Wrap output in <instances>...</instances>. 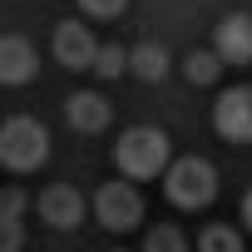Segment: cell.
Instances as JSON below:
<instances>
[{
	"label": "cell",
	"instance_id": "cell-1",
	"mask_svg": "<svg viewBox=\"0 0 252 252\" xmlns=\"http://www.w3.org/2000/svg\"><path fill=\"white\" fill-rule=\"evenodd\" d=\"M114 168H119L124 178H163V173L173 168L168 134H163V129H149V124L119 134V144H114Z\"/></svg>",
	"mask_w": 252,
	"mask_h": 252
},
{
	"label": "cell",
	"instance_id": "cell-2",
	"mask_svg": "<svg viewBox=\"0 0 252 252\" xmlns=\"http://www.w3.org/2000/svg\"><path fill=\"white\" fill-rule=\"evenodd\" d=\"M50 158V129L30 114H10L0 124V163L10 173H35Z\"/></svg>",
	"mask_w": 252,
	"mask_h": 252
},
{
	"label": "cell",
	"instance_id": "cell-3",
	"mask_svg": "<svg viewBox=\"0 0 252 252\" xmlns=\"http://www.w3.org/2000/svg\"><path fill=\"white\" fill-rule=\"evenodd\" d=\"M163 193H168L173 208L198 213V208H208V203L218 198V168H213L208 158H198V154H183V158H173V168L163 173Z\"/></svg>",
	"mask_w": 252,
	"mask_h": 252
},
{
	"label": "cell",
	"instance_id": "cell-4",
	"mask_svg": "<svg viewBox=\"0 0 252 252\" xmlns=\"http://www.w3.org/2000/svg\"><path fill=\"white\" fill-rule=\"evenodd\" d=\"M94 218L109 227V232H134L144 222V198L129 178H114L94 193Z\"/></svg>",
	"mask_w": 252,
	"mask_h": 252
},
{
	"label": "cell",
	"instance_id": "cell-5",
	"mask_svg": "<svg viewBox=\"0 0 252 252\" xmlns=\"http://www.w3.org/2000/svg\"><path fill=\"white\" fill-rule=\"evenodd\" d=\"M213 129L227 144H252V84H232L213 104Z\"/></svg>",
	"mask_w": 252,
	"mask_h": 252
},
{
	"label": "cell",
	"instance_id": "cell-6",
	"mask_svg": "<svg viewBox=\"0 0 252 252\" xmlns=\"http://www.w3.org/2000/svg\"><path fill=\"white\" fill-rule=\"evenodd\" d=\"M99 50H104V45L89 35L84 20H60V30H55V60H60L64 69H94Z\"/></svg>",
	"mask_w": 252,
	"mask_h": 252
},
{
	"label": "cell",
	"instance_id": "cell-7",
	"mask_svg": "<svg viewBox=\"0 0 252 252\" xmlns=\"http://www.w3.org/2000/svg\"><path fill=\"white\" fill-rule=\"evenodd\" d=\"M35 208H40V218H45L50 227H60V232L79 227V222H84V213H89L84 193H79V188H69V183H50V188L35 198Z\"/></svg>",
	"mask_w": 252,
	"mask_h": 252
},
{
	"label": "cell",
	"instance_id": "cell-8",
	"mask_svg": "<svg viewBox=\"0 0 252 252\" xmlns=\"http://www.w3.org/2000/svg\"><path fill=\"white\" fill-rule=\"evenodd\" d=\"M213 50L222 55V64H252V15H222L213 30Z\"/></svg>",
	"mask_w": 252,
	"mask_h": 252
},
{
	"label": "cell",
	"instance_id": "cell-9",
	"mask_svg": "<svg viewBox=\"0 0 252 252\" xmlns=\"http://www.w3.org/2000/svg\"><path fill=\"white\" fill-rule=\"evenodd\" d=\"M64 119H69L74 134H104L109 119H114V109H109L104 94H94V89H74V94L64 99Z\"/></svg>",
	"mask_w": 252,
	"mask_h": 252
},
{
	"label": "cell",
	"instance_id": "cell-10",
	"mask_svg": "<svg viewBox=\"0 0 252 252\" xmlns=\"http://www.w3.org/2000/svg\"><path fill=\"white\" fill-rule=\"evenodd\" d=\"M40 69V55L25 35H5L0 40V84H30Z\"/></svg>",
	"mask_w": 252,
	"mask_h": 252
},
{
	"label": "cell",
	"instance_id": "cell-11",
	"mask_svg": "<svg viewBox=\"0 0 252 252\" xmlns=\"http://www.w3.org/2000/svg\"><path fill=\"white\" fill-rule=\"evenodd\" d=\"M129 74H139L144 84H158V79L168 74V50L154 45V40L134 45V50H129Z\"/></svg>",
	"mask_w": 252,
	"mask_h": 252
},
{
	"label": "cell",
	"instance_id": "cell-12",
	"mask_svg": "<svg viewBox=\"0 0 252 252\" xmlns=\"http://www.w3.org/2000/svg\"><path fill=\"white\" fill-rule=\"evenodd\" d=\"M222 74V55L218 50H193L188 60H183V79L188 84H213Z\"/></svg>",
	"mask_w": 252,
	"mask_h": 252
},
{
	"label": "cell",
	"instance_id": "cell-13",
	"mask_svg": "<svg viewBox=\"0 0 252 252\" xmlns=\"http://www.w3.org/2000/svg\"><path fill=\"white\" fill-rule=\"evenodd\" d=\"M198 252H242V237H237V227H222V222H213V227H203V237H198Z\"/></svg>",
	"mask_w": 252,
	"mask_h": 252
},
{
	"label": "cell",
	"instance_id": "cell-14",
	"mask_svg": "<svg viewBox=\"0 0 252 252\" xmlns=\"http://www.w3.org/2000/svg\"><path fill=\"white\" fill-rule=\"evenodd\" d=\"M144 252H188V242H183V232H178V227L158 222V227H149V232H144Z\"/></svg>",
	"mask_w": 252,
	"mask_h": 252
},
{
	"label": "cell",
	"instance_id": "cell-15",
	"mask_svg": "<svg viewBox=\"0 0 252 252\" xmlns=\"http://www.w3.org/2000/svg\"><path fill=\"white\" fill-rule=\"evenodd\" d=\"M124 69H129V50H124V45H104L99 60H94V74L99 79H119Z\"/></svg>",
	"mask_w": 252,
	"mask_h": 252
},
{
	"label": "cell",
	"instance_id": "cell-16",
	"mask_svg": "<svg viewBox=\"0 0 252 252\" xmlns=\"http://www.w3.org/2000/svg\"><path fill=\"white\" fill-rule=\"evenodd\" d=\"M124 5H129V0H79V10L89 20H114V15H124Z\"/></svg>",
	"mask_w": 252,
	"mask_h": 252
},
{
	"label": "cell",
	"instance_id": "cell-17",
	"mask_svg": "<svg viewBox=\"0 0 252 252\" xmlns=\"http://www.w3.org/2000/svg\"><path fill=\"white\" fill-rule=\"evenodd\" d=\"M20 213H25V193L5 188V193H0V222H20Z\"/></svg>",
	"mask_w": 252,
	"mask_h": 252
},
{
	"label": "cell",
	"instance_id": "cell-18",
	"mask_svg": "<svg viewBox=\"0 0 252 252\" xmlns=\"http://www.w3.org/2000/svg\"><path fill=\"white\" fill-rule=\"evenodd\" d=\"M20 222H0V252H20Z\"/></svg>",
	"mask_w": 252,
	"mask_h": 252
},
{
	"label": "cell",
	"instance_id": "cell-19",
	"mask_svg": "<svg viewBox=\"0 0 252 252\" xmlns=\"http://www.w3.org/2000/svg\"><path fill=\"white\" fill-rule=\"evenodd\" d=\"M242 222H247V232H252V188H247V198H242Z\"/></svg>",
	"mask_w": 252,
	"mask_h": 252
}]
</instances>
